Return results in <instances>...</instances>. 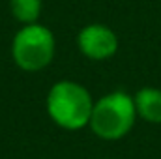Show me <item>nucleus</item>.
I'll return each instance as SVG.
<instances>
[{
	"label": "nucleus",
	"instance_id": "f257e3e1",
	"mask_svg": "<svg viewBox=\"0 0 161 159\" xmlns=\"http://www.w3.org/2000/svg\"><path fill=\"white\" fill-rule=\"evenodd\" d=\"M94 101L90 92L73 80L53 84L47 96V112L54 123L64 129H80L90 123Z\"/></svg>",
	"mask_w": 161,
	"mask_h": 159
},
{
	"label": "nucleus",
	"instance_id": "f03ea898",
	"mask_svg": "<svg viewBox=\"0 0 161 159\" xmlns=\"http://www.w3.org/2000/svg\"><path fill=\"white\" fill-rule=\"evenodd\" d=\"M135 120V99L125 92H113L94 103L90 127L103 140H118L131 131Z\"/></svg>",
	"mask_w": 161,
	"mask_h": 159
},
{
	"label": "nucleus",
	"instance_id": "7ed1b4c3",
	"mask_svg": "<svg viewBox=\"0 0 161 159\" xmlns=\"http://www.w3.org/2000/svg\"><path fill=\"white\" fill-rule=\"evenodd\" d=\"M11 54L25 71H40L54 56V36L43 25H25L13 38Z\"/></svg>",
	"mask_w": 161,
	"mask_h": 159
},
{
	"label": "nucleus",
	"instance_id": "20e7f679",
	"mask_svg": "<svg viewBox=\"0 0 161 159\" xmlns=\"http://www.w3.org/2000/svg\"><path fill=\"white\" fill-rule=\"evenodd\" d=\"M79 49L92 60H105L116 52L118 38L105 25H88L79 34Z\"/></svg>",
	"mask_w": 161,
	"mask_h": 159
},
{
	"label": "nucleus",
	"instance_id": "39448f33",
	"mask_svg": "<svg viewBox=\"0 0 161 159\" xmlns=\"http://www.w3.org/2000/svg\"><path fill=\"white\" fill-rule=\"evenodd\" d=\"M135 109L137 116L150 123H161V90L159 88H141L135 94Z\"/></svg>",
	"mask_w": 161,
	"mask_h": 159
},
{
	"label": "nucleus",
	"instance_id": "423d86ee",
	"mask_svg": "<svg viewBox=\"0 0 161 159\" xmlns=\"http://www.w3.org/2000/svg\"><path fill=\"white\" fill-rule=\"evenodd\" d=\"M11 13L25 25H34L41 13V0H9Z\"/></svg>",
	"mask_w": 161,
	"mask_h": 159
}]
</instances>
